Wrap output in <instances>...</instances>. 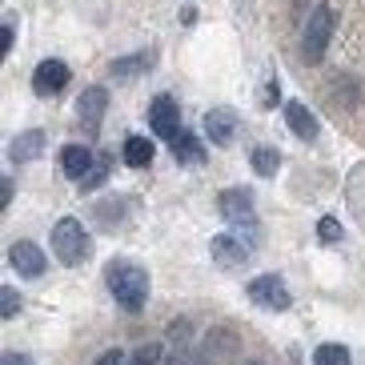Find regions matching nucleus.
<instances>
[{
  "instance_id": "1",
  "label": "nucleus",
  "mask_w": 365,
  "mask_h": 365,
  "mask_svg": "<svg viewBox=\"0 0 365 365\" xmlns=\"http://www.w3.org/2000/svg\"><path fill=\"white\" fill-rule=\"evenodd\" d=\"M105 281H108V293H113V301H117L120 309H129V313L145 309V301H149V277H145L140 265L113 261L105 269Z\"/></svg>"
},
{
  "instance_id": "2",
  "label": "nucleus",
  "mask_w": 365,
  "mask_h": 365,
  "mask_svg": "<svg viewBox=\"0 0 365 365\" xmlns=\"http://www.w3.org/2000/svg\"><path fill=\"white\" fill-rule=\"evenodd\" d=\"M53 253L61 265H81L88 257V233L76 217H65L53 225Z\"/></svg>"
},
{
  "instance_id": "3",
  "label": "nucleus",
  "mask_w": 365,
  "mask_h": 365,
  "mask_svg": "<svg viewBox=\"0 0 365 365\" xmlns=\"http://www.w3.org/2000/svg\"><path fill=\"white\" fill-rule=\"evenodd\" d=\"M329 36H333V9L329 4H317L313 16H309V24H305V36H301V53H305L309 65H317V61L325 56Z\"/></svg>"
},
{
  "instance_id": "4",
  "label": "nucleus",
  "mask_w": 365,
  "mask_h": 365,
  "mask_svg": "<svg viewBox=\"0 0 365 365\" xmlns=\"http://www.w3.org/2000/svg\"><path fill=\"white\" fill-rule=\"evenodd\" d=\"M245 293H249L253 301H257V305L273 309V313H281V309H289V305H293L289 289H285V281H281L277 273H261V277H253Z\"/></svg>"
},
{
  "instance_id": "5",
  "label": "nucleus",
  "mask_w": 365,
  "mask_h": 365,
  "mask_svg": "<svg viewBox=\"0 0 365 365\" xmlns=\"http://www.w3.org/2000/svg\"><path fill=\"white\" fill-rule=\"evenodd\" d=\"M149 129L157 133L161 140H173L177 133H181V108H177V101L173 97H157L149 105Z\"/></svg>"
},
{
  "instance_id": "6",
  "label": "nucleus",
  "mask_w": 365,
  "mask_h": 365,
  "mask_svg": "<svg viewBox=\"0 0 365 365\" xmlns=\"http://www.w3.org/2000/svg\"><path fill=\"white\" fill-rule=\"evenodd\" d=\"M9 265L21 273V277H41L44 269H48V257H44V249L36 241H16L9 249Z\"/></svg>"
},
{
  "instance_id": "7",
  "label": "nucleus",
  "mask_w": 365,
  "mask_h": 365,
  "mask_svg": "<svg viewBox=\"0 0 365 365\" xmlns=\"http://www.w3.org/2000/svg\"><path fill=\"white\" fill-rule=\"evenodd\" d=\"M68 76L73 73H68L65 61H41V65L33 68V88L41 97H56V93H65Z\"/></svg>"
},
{
  "instance_id": "8",
  "label": "nucleus",
  "mask_w": 365,
  "mask_h": 365,
  "mask_svg": "<svg viewBox=\"0 0 365 365\" xmlns=\"http://www.w3.org/2000/svg\"><path fill=\"white\" fill-rule=\"evenodd\" d=\"M105 108H108V93H105V88H85L81 101H76V120H81L88 133H97L101 120H105Z\"/></svg>"
},
{
  "instance_id": "9",
  "label": "nucleus",
  "mask_w": 365,
  "mask_h": 365,
  "mask_svg": "<svg viewBox=\"0 0 365 365\" xmlns=\"http://www.w3.org/2000/svg\"><path fill=\"white\" fill-rule=\"evenodd\" d=\"M213 261L221 269H241L249 261V245L241 241V237H229V233H221V237H213Z\"/></svg>"
},
{
  "instance_id": "10",
  "label": "nucleus",
  "mask_w": 365,
  "mask_h": 365,
  "mask_svg": "<svg viewBox=\"0 0 365 365\" xmlns=\"http://www.w3.org/2000/svg\"><path fill=\"white\" fill-rule=\"evenodd\" d=\"M217 205H221L225 221H233V225H253V197H249V189H225Z\"/></svg>"
},
{
  "instance_id": "11",
  "label": "nucleus",
  "mask_w": 365,
  "mask_h": 365,
  "mask_svg": "<svg viewBox=\"0 0 365 365\" xmlns=\"http://www.w3.org/2000/svg\"><path fill=\"white\" fill-rule=\"evenodd\" d=\"M56 165H61V173H65V177L85 181L88 169H93V153H88L85 145H65V149H61V157H56Z\"/></svg>"
},
{
  "instance_id": "12",
  "label": "nucleus",
  "mask_w": 365,
  "mask_h": 365,
  "mask_svg": "<svg viewBox=\"0 0 365 365\" xmlns=\"http://www.w3.org/2000/svg\"><path fill=\"white\" fill-rule=\"evenodd\" d=\"M205 133H209L213 145H229V140L237 137V113H229V108H213V113L205 117Z\"/></svg>"
},
{
  "instance_id": "13",
  "label": "nucleus",
  "mask_w": 365,
  "mask_h": 365,
  "mask_svg": "<svg viewBox=\"0 0 365 365\" xmlns=\"http://www.w3.org/2000/svg\"><path fill=\"white\" fill-rule=\"evenodd\" d=\"M44 153V133L41 129H29L21 133V137L9 145V161L12 165H24V161H33V157H41Z\"/></svg>"
},
{
  "instance_id": "14",
  "label": "nucleus",
  "mask_w": 365,
  "mask_h": 365,
  "mask_svg": "<svg viewBox=\"0 0 365 365\" xmlns=\"http://www.w3.org/2000/svg\"><path fill=\"white\" fill-rule=\"evenodd\" d=\"M285 120H289V129L297 133L301 140H317V117H313L301 101H285Z\"/></svg>"
},
{
  "instance_id": "15",
  "label": "nucleus",
  "mask_w": 365,
  "mask_h": 365,
  "mask_svg": "<svg viewBox=\"0 0 365 365\" xmlns=\"http://www.w3.org/2000/svg\"><path fill=\"white\" fill-rule=\"evenodd\" d=\"M169 149H173V157H177L181 165H205V145L193 137V133L181 129L177 137L169 140Z\"/></svg>"
},
{
  "instance_id": "16",
  "label": "nucleus",
  "mask_w": 365,
  "mask_h": 365,
  "mask_svg": "<svg viewBox=\"0 0 365 365\" xmlns=\"http://www.w3.org/2000/svg\"><path fill=\"white\" fill-rule=\"evenodd\" d=\"M153 153H157V149H153L149 137H125V145H120V157H125L129 169H149Z\"/></svg>"
},
{
  "instance_id": "17",
  "label": "nucleus",
  "mask_w": 365,
  "mask_h": 365,
  "mask_svg": "<svg viewBox=\"0 0 365 365\" xmlns=\"http://www.w3.org/2000/svg\"><path fill=\"white\" fill-rule=\"evenodd\" d=\"M233 349H237V337H233V333H229V329H213V333H209V341H205V349H201V354H205V365L217 361V357H229Z\"/></svg>"
},
{
  "instance_id": "18",
  "label": "nucleus",
  "mask_w": 365,
  "mask_h": 365,
  "mask_svg": "<svg viewBox=\"0 0 365 365\" xmlns=\"http://www.w3.org/2000/svg\"><path fill=\"white\" fill-rule=\"evenodd\" d=\"M249 165H253V173H257V177H273V173L281 169V153L269 149V145H261V149H253Z\"/></svg>"
},
{
  "instance_id": "19",
  "label": "nucleus",
  "mask_w": 365,
  "mask_h": 365,
  "mask_svg": "<svg viewBox=\"0 0 365 365\" xmlns=\"http://www.w3.org/2000/svg\"><path fill=\"white\" fill-rule=\"evenodd\" d=\"M313 365H349V349L337 345V341H325V345H317Z\"/></svg>"
},
{
  "instance_id": "20",
  "label": "nucleus",
  "mask_w": 365,
  "mask_h": 365,
  "mask_svg": "<svg viewBox=\"0 0 365 365\" xmlns=\"http://www.w3.org/2000/svg\"><path fill=\"white\" fill-rule=\"evenodd\" d=\"M149 65H153V53H137L133 61H117V65H113V73H117V76H129V73H145Z\"/></svg>"
},
{
  "instance_id": "21",
  "label": "nucleus",
  "mask_w": 365,
  "mask_h": 365,
  "mask_svg": "<svg viewBox=\"0 0 365 365\" xmlns=\"http://www.w3.org/2000/svg\"><path fill=\"white\" fill-rule=\"evenodd\" d=\"M165 354H161V345H140L137 354H129V361L125 365H161Z\"/></svg>"
},
{
  "instance_id": "22",
  "label": "nucleus",
  "mask_w": 365,
  "mask_h": 365,
  "mask_svg": "<svg viewBox=\"0 0 365 365\" xmlns=\"http://www.w3.org/2000/svg\"><path fill=\"white\" fill-rule=\"evenodd\" d=\"M0 305H4V313H0V317H16L21 297H16V289H12V285H4V289H0Z\"/></svg>"
},
{
  "instance_id": "23",
  "label": "nucleus",
  "mask_w": 365,
  "mask_h": 365,
  "mask_svg": "<svg viewBox=\"0 0 365 365\" xmlns=\"http://www.w3.org/2000/svg\"><path fill=\"white\" fill-rule=\"evenodd\" d=\"M317 237H322V241H341V225H337L333 217H322V225H317Z\"/></svg>"
},
{
  "instance_id": "24",
  "label": "nucleus",
  "mask_w": 365,
  "mask_h": 365,
  "mask_svg": "<svg viewBox=\"0 0 365 365\" xmlns=\"http://www.w3.org/2000/svg\"><path fill=\"white\" fill-rule=\"evenodd\" d=\"M93 365H125V354H120V349H108V354H101Z\"/></svg>"
},
{
  "instance_id": "25",
  "label": "nucleus",
  "mask_w": 365,
  "mask_h": 365,
  "mask_svg": "<svg viewBox=\"0 0 365 365\" xmlns=\"http://www.w3.org/2000/svg\"><path fill=\"white\" fill-rule=\"evenodd\" d=\"M9 201H12V181L4 177V181H0V209H4Z\"/></svg>"
},
{
  "instance_id": "26",
  "label": "nucleus",
  "mask_w": 365,
  "mask_h": 365,
  "mask_svg": "<svg viewBox=\"0 0 365 365\" xmlns=\"http://www.w3.org/2000/svg\"><path fill=\"white\" fill-rule=\"evenodd\" d=\"M0 365H33V361L21 357V354H4V357H0Z\"/></svg>"
},
{
  "instance_id": "27",
  "label": "nucleus",
  "mask_w": 365,
  "mask_h": 365,
  "mask_svg": "<svg viewBox=\"0 0 365 365\" xmlns=\"http://www.w3.org/2000/svg\"><path fill=\"white\" fill-rule=\"evenodd\" d=\"M249 365H261V361H249Z\"/></svg>"
}]
</instances>
